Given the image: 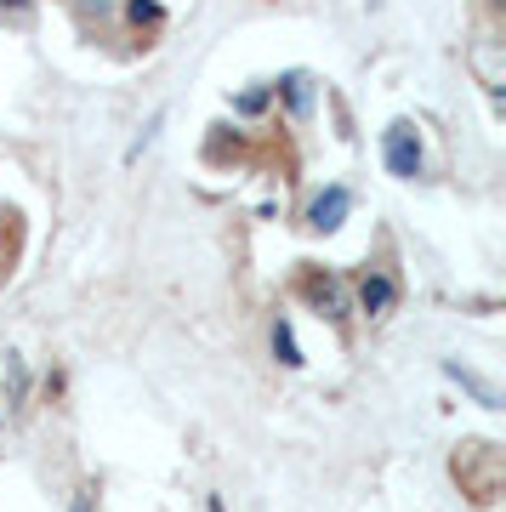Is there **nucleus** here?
<instances>
[{"label":"nucleus","instance_id":"f257e3e1","mask_svg":"<svg viewBox=\"0 0 506 512\" xmlns=\"http://www.w3.org/2000/svg\"><path fill=\"white\" fill-rule=\"evenodd\" d=\"M387 171H393V177H421V143H416L410 126L387 131Z\"/></svg>","mask_w":506,"mask_h":512},{"label":"nucleus","instance_id":"f03ea898","mask_svg":"<svg viewBox=\"0 0 506 512\" xmlns=\"http://www.w3.org/2000/svg\"><path fill=\"white\" fill-rule=\"evenodd\" d=\"M347 211H353V194H347V188H325V194L313 200L308 222L319 228V234H325V228H342V217H347Z\"/></svg>","mask_w":506,"mask_h":512},{"label":"nucleus","instance_id":"7ed1b4c3","mask_svg":"<svg viewBox=\"0 0 506 512\" xmlns=\"http://www.w3.org/2000/svg\"><path fill=\"white\" fill-rule=\"evenodd\" d=\"M393 296H398V285H393L387 274H370V279L359 285V302H364V313H387V308H393Z\"/></svg>","mask_w":506,"mask_h":512},{"label":"nucleus","instance_id":"20e7f679","mask_svg":"<svg viewBox=\"0 0 506 512\" xmlns=\"http://www.w3.org/2000/svg\"><path fill=\"white\" fill-rule=\"evenodd\" d=\"M273 348H279V359H285V365H302V353H296V336H290V325L273 330Z\"/></svg>","mask_w":506,"mask_h":512},{"label":"nucleus","instance_id":"39448f33","mask_svg":"<svg viewBox=\"0 0 506 512\" xmlns=\"http://www.w3.org/2000/svg\"><path fill=\"white\" fill-rule=\"evenodd\" d=\"M6 6H23V0H6Z\"/></svg>","mask_w":506,"mask_h":512}]
</instances>
